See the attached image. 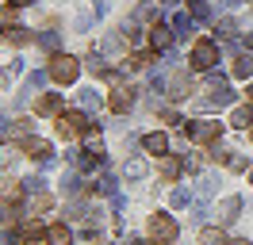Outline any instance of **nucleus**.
Here are the masks:
<instances>
[{"mask_svg":"<svg viewBox=\"0 0 253 245\" xmlns=\"http://www.w3.org/2000/svg\"><path fill=\"white\" fill-rule=\"evenodd\" d=\"M92 126H100V122H92V119H88V111H65L62 119H58V138L73 142V138L88 134Z\"/></svg>","mask_w":253,"mask_h":245,"instance_id":"f257e3e1","label":"nucleus"},{"mask_svg":"<svg viewBox=\"0 0 253 245\" xmlns=\"http://www.w3.org/2000/svg\"><path fill=\"white\" fill-rule=\"evenodd\" d=\"M176 234H180V226H176L173 214H165V211H154V214H150V238H154L158 245H173Z\"/></svg>","mask_w":253,"mask_h":245,"instance_id":"f03ea898","label":"nucleus"},{"mask_svg":"<svg viewBox=\"0 0 253 245\" xmlns=\"http://www.w3.org/2000/svg\"><path fill=\"white\" fill-rule=\"evenodd\" d=\"M50 77H54L58 84H73L81 77V61L73 58V54H54V58H50Z\"/></svg>","mask_w":253,"mask_h":245,"instance_id":"7ed1b4c3","label":"nucleus"},{"mask_svg":"<svg viewBox=\"0 0 253 245\" xmlns=\"http://www.w3.org/2000/svg\"><path fill=\"white\" fill-rule=\"evenodd\" d=\"M215 61H219V42L215 39H200L192 46V69L207 73V69H215Z\"/></svg>","mask_w":253,"mask_h":245,"instance_id":"20e7f679","label":"nucleus"},{"mask_svg":"<svg viewBox=\"0 0 253 245\" xmlns=\"http://www.w3.org/2000/svg\"><path fill=\"white\" fill-rule=\"evenodd\" d=\"M184 134H188L192 142L207 146V142H219V134H222V122H215V119H196V122H184Z\"/></svg>","mask_w":253,"mask_h":245,"instance_id":"39448f33","label":"nucleus"},{"mask_svg":"<svg viewBox=\"0 0 253 245\" xmlns=\"http://www.w3.org/2000/svg\"><path fill=\"white\" fill-rule=\"evenodd\" d=\"M108 107L115 111V115H126V111L134 107V88H130V84H115L111 96H108Z\"/></svg>","mask_w":253,"mask_h":245,"instance_id":"423d86ee","label":"nucleus"},{"mask_svg":"<svg viewBox=\"0 0 253 245\" xmlns=\"http://www.w3.org/2000/svg\"><path fill=\"white\" fill-rule=\"evenodd\" d=\"M23 153H27L31 161H39V165H54V150H50V142H42V138H27V142H23Z\"/></svg>","mask_w":253,"mask_h":245,"instance_id":"0eeeda50","label":"nucleus"},{"mask_svg":"<svg viewBox=\"0 0 253 245\" xmlns=\"http://www.w3.org/2000/svg\"><path fill=\"white\" fill-rule=\"evenodd\" d=\"M62 92H46L39 104H35V115H42V119H50V115H62Z\"/></svg>","mask_w":253,"mask_h":245,"instance_id":"6e6552de","label":"nucleus"},{"mask_svg":"<svg viewBox=\"0 0 253 245\" xmlns=\"http://www.w3.org/2000/svg\"><path fill=\"white\" fill-rule=\"evenodd\" d=\"M173 27H165V23H154V27H150V46H154V50H169V46H173Z\"/></svg>","mask_w":253,"mask_h":245,"instance_id":"1a4fd4ad","label":"nucleus"},{"mask_svg":"<svg viewBox=\"0 0 253 245\" xmlns=\"http://www.w3.org/2000/svg\"><path fill=\"white\" fill-rule=\"evenodd\" d=\"M158 168H161V176H165V180H176V176H180V168H184V157L161 153V157H158Z\"/></svg>","mask_w":253,"mask_h":245,"instance_id":"9d476101","label":"nucleus"},{"mask_svg":"<svg viewBox=\"0 0 253 245\" xmlns=\"http://www.w3.org/2000/svg\"><path fill=\"white\" fill-rule=\"evenodd\" d=\"M238 211H242V196H226V199L219 203V207H215L219 222H234V218H238Z\"/></svg>","mask_w":253,"mask_h":245,"instance_id":"9b49d317","label":"nucleus"},{"mask_svg":"<svg viewBox=\"0 0 253 245\" xmlns=\"http://www.w3.org/2000/svg\"><path fill=\"white\" fill-rule=\"evenodd\" d=\"M46 245H73V230L65 226V222L46 226Z\"/></svg>","mask_w":253,"mask_h":245,"instance_id":"f8f14e48","label":"nucleus"},{"mask_svg":"<svg viewBox=\"0 0 253 245\" xmlns=\"http://www.w3.org/2000/svg\"><path fill=\"white\" fill-rule=\"evenodd\" d=\"M192 92V77H184V73H176L173 81H169V92H165V96H169V100H184V96H188Z\"/></svg>","mask_w":253,"mask_h":245,"instance_id":"ddd939ff","label":"nucleus"},{"mask_svg":"<svg viewBox=\"0 0 253 245\" xmlns=\"http://www.w3.org/2000/svg\"><path fill=\"white\" fill-rule=\"evenodd\" d=\"M142 146H146V153H154V157H161V153L169 150V138L161 134V130H150V134L142 138Z\"/></svg>","mask_w":253,"mask_h":245,"instance_id":"4468645a","label":"nucleus"},{"mask_svg":"<svg viewBox=\"0 0 253 245\" xmlns=\"http://www.w3.org/2000/svg\"><path fill=\"white\" fill-rule=\"evenodd\" d=\"M192 31H196V15L176 12V15H173V35H176V39H188Z\"/></svg>","mask_w":253,"mask_h":245,"instance_id":"2eb2a0df","label":"nucleus"},{"mask_svg":"<svg viewBox=\"0 0 253 245\" xmlns=\"http://www.w3.org/2000/svg\"><path fill=\"white\" fill-rule=\"evenodd\" d=\"M146 172H150V165H146V157H130V161L123 165V176H126V180H142Z\"/></svg>","mask_w":253,"mask_h":245,"instance_id":"dca6fc26","label":"nucleus"},{"mask_svg":"<svg viewBox=\"0 0 253 245\" xmlns=\"http://www.w3.org/2000/svg\"><path fill=\"white\" fill-rule=\"evenodd\" d=\"M4 39H8L12 46H27V42H35V31H27V27H19V23H16V27L4 31Z\"/></svg>","mask_w":253,"mask_h":245,"instance_id":"f3484780","label":"nucleus"},{"mask_svg":"<svg viewBox=\"0 0 253 245\" xmlns=\"http://www.w3.org/2000/svg\"><path fill=\"white\" fill-rule=\"evenodd\" d=\"M62 192H65L69 199H73V196H81V192H84V180H81L77 172H65V176H62Z\"/></svg>","mask_w":253,"mask_h":245,"instance_id":"a211bd4d","label":"nucleus"},{"mask_svg":"<svg viewBox=\"0 0 253 245\" xmlns=\"http://www.w3.org/2000/svg\"><path fill=\"white\" fill-rule=\"evenodd\" d=\"M230 73H234L238 81H250V77H253V54H242V58L234 61V69H230Z\"/></svg>","mask_w":253,"mask_h":245,"instance_id":"6ab92c4d","label":"nucleus"},{"mask_svg":"<svg viewBox=\"0 0 253 245\" xmlns=\"http://www.w3.org/2000/svg\"><path fill=\"white\" fill-rule=\"evenodd\" d=\"M200 245H226V234L219 226H204L200 230Z\"/></svg>","mask_w":253,"mask_h":245,"instance_id":"aec40b11","label":"nucleus"},{"mask_svg":"<svg viewBox=\"0 0 253 245\" xmlns=\"http://www.w3.org/2000/svg\"><path fill=\"white\" fill-rule=\"evenodd\" d=\"M253 122V107H234V115H230V126H238V130H246Z\"/></svg>","mask_w":253,"mask_h":245,"instance_id":"412c9836","label":"nucleus"},{"mask_svg":"<svg viewBox=\"0 0 253 245\" xmlns=\"http://www.w3.org/2000/svg\"><path fill=\"white\" fill-rule=\"evenodd\" d=\"M215 184H219V176H215V172H204V176H200V180H196V192H200V196H211V192H215Z\"/></svg>","mask_w":253,"mask_h":245,"instance_id":"4be33fe9","label":"nucleus"},{"mask_svg":"<svg viewBox=\"0 0 253 245\" xmlns=\"http://www.w3.org/2000/svg\"><path fill=\"white\" fill-rule=\"evenodd\" d=\"M188 8H192V15H196V19H200V23H207V19H211V4H207V0H188Z\"/></svg>","mask_w":253,"mask_h":245,"instance_id":"5701e85b","label":"nucleus"},{"mask_svg":"<svg viewBox=\"0 0 253 245\" xmlns=\"http://www.w3.org/2000/svg\"><path fill=\"white\" fill-rule=\"evenodd\" d=\"M77 104H81V111H92V107H100V92H96V88H84L77 96Z\"/></svg>","mask_w":253,"mask_h":245,"instance_id":"b1692460","label":"nucleus"},{"mask_svg":"<svg viewBox=\"0 0 253 245\" xmlns=\"http://www.w3.org/2000/svg\"><path fill=\"white\" fill-rule=\"evenodd\" d=\"M39 46H42V50H58V46H62V35H58V31H42V35H39Z\"/></svg>","mask_w":253,"mask_h":245,"instance_id":"393cba45","label":"nucleus"},{"mask_svg":"<svg viewBox=\"0 0 253 245\" xmlns=\"http://www.w3.org/2000/svg\"><path fill=\"white\" fill-rule=\"evenodd\" d=\"M234 19H219V27H215V39H222V42H230L234 39Z\"/></svg>","mask_w":253,"mask_h":245,"instance_id":"a878e982","label":"nucleus"},{"mask_svg":"<svg viewBox=\"0 0 253 245\" xmlns=\"http://www.w3.org/2000/svg\"><path fill=\"white\" fill-rule=\"evenodd\" d=\"M50 207H54V199H50L46 192H35V199H31V211H39V214H46Z\"/></svg>","mask_w":253,"mask_h":245,"instance_id":"bb28decb","label":"nucleus"},{"mask_svg":"<svg viewBox=\"0 0 253 245\" xmlns=\"http://www.w3.org/2000/svg\"><path fill=\"white\" fill-rule=\"evenodd\" d=\"M169 203H173V207H188V203H192V192H188V188H173Z\"/></svg>","mask_w":253,"mask_h":245,"instance_id":"cd10ccee","label":"nucleus"},{"mask_svg":"<svg viewBox=\"0 0 253 245\" xmlns=\"http://www.w3.org/2000/svg\"><path fill=\"white\" fill-rule=\"evenodd\" d=\"M46 77H50V69H46V73H42V69H35V73L27 77V92H35V88H42V84H46Z\"/></svg>","mask_w":253,"mask_h":245,"instance_id":"c85d7f7f","label":"nucleus"},{"mask_svg":"<svg viewBox=\"0 0 253 245\" xmlns=\"http://www.w3.org/2000/svg\"><path fill=\"white\" fill-rule=\"evenodd\" d=\"M222 165H230L234 172H242V168H250V161H246L242 153H226V161H222Z\"/></svg>","mask_w":253,"mask_h":245,"instance_id":"c756f323","label":"nucleus"},{"mask_svg":"<svg viewBox=\"0 0 253 245\" xmlns=\"http://www.w3.org/2000/svg\"><path fill=\"white\" fill-rule=\"evenodd\" d=\"M88 69L104 77V69H108V65H104V54H100V50H92V54H88Z\"/></svg>","mask_w":253,"mask_h":245,"instance_id":"7c9ffc66","label":"nucleus"},{"mask_svg":"<svg viewBox=\"0 0 253 245\" xmlns=\"http://www.w3.org/2000/svg\"><path fill=\"white\" fill-rule=\"evenodd\" d=\"M4 27H16V4L12 8H0V31Z\"/></svg>","mask_w":253,"mask_h":245,"instance_id":"2f4dec72","label":"nucleus"},{"mask_svg":"<svg viewBox=\"0 0 253 245\" xmlns=\"http://www.w3.org/2000/svg\"><path fill=\"white\" fill-rule=\"evenodd\" d=\"M19 242H23L19 230H0V245H19Z\"/></svg>","mask_w":253,"mask_h":245,"instance_id":"473e14b6","label":"nucleus"},{"mask_svg":"<svg viewBox=\"0 0 253 245\" xmlns=\"http://www.w3.org/2000/svg\"><path fill=\"white\" fill-rule=\"evenodd\" d=\"M104 50H108V54H119V50H123V35H108V39H104Z\"/></svg>","mask_w":253,"mask_h":245,"instance_id":"72a5a7b5","label":"nucleus"},{"mask_svg":"<svg viewBox=\"0 0 253 245\" xmlns=\"http://www.w3.org/2000/svg\"><path fill=\"white\" fill-rule=\"evenodd\" d=\"M23 188H27V192H46V180H42V176H27V180H23Z\"/></svg>","mask_w":253,"mask_h":245,"instance_id":"f704fd0d","label":"nucleus"},{"mask_svg":"<svg viewBox=\"0 0 253 245\" xmlns=\"http://www.w3.org/2000/svg\"><path fill=\"white\" fill-rule=\"evenodd\" d=\"M12 134L27 138V134H31V119H16V122H12Z\"/></svg>","mask_w":253,"mask_h":245,"instance_id":"c9c22d12","label":"nucleus"},{"mask_svg":"<svg viewBox=\"0 0 253 245\" xmlns=\"http://www.w3.org/2000/svg\"><path fill=\"white\" fill-rule=\"evenodd\" d=\"M84 214H88V207H84V203H69V214H65V218H84Z\"/></svg>","mask_w":253,"mask_h":245,"instance_id":"e433bc0d","label":"nucleus"},{"mask_svg":"<svg viewBox=\"0 0 253 245\" xmlns=\"http://www.w3.org/2000/svg\"><path fill=\"white\" fill-rule=\"evenodd\" d=\"M111 207H115V211H123V207H126V196H119V192H115V196H111Z\"/></svg>","mask_w":253,"mask_h":245,"instance_id":"4c0bfd02","label":"nucleus"},{"mask_svg":"<svg viewBox=\"0 0 253 245\" xmlns=\"http://www.w3.org/2000/svg\"><path fill=\"white\" fill-rule=\"evenodd\" d=\"M242 4H246V0H222V8H230V12H234V8H242Z\"/></svg>","mask_w":253,"mask_h":245,"instance_id":"58836bf2","label":"nucleus"},{"mask_svg":"<svg viewBox=\"0 0 253 245\" xmlns=\"http://www.w3.org/2000/svg\"><path fill=\"white\" fill-rule=\"evenodd\" d=\"M180 0H158V8H176Z\"/></svg>","mask_w":253,"mask_h":245,"instance_id":"ea45409f","label":"nucleus"},{"mask_svg":"<svg viewBox=\"0 0 253 245\" xmlns=\"http://www.w3.org/2000/svg\"><path fill=\"white\" fill-rule=\"evenodd\" d=\"M242 46H246V50H253V31L246 35V39H242Z\"/></svg>","mask_w":253,"mask_h":245,"instance_id":"a19ab883","label":"nucleus"},{"mask_svg":"<svg viewBox=\"0 0 253 245\" xmlns=\"http://www.w3.org/2000/svg\"><path fill=\"white\" fill-rule=\"evenodd\" d=\"M12 4H16V8H27V4H35V0H12Z\"/></svg>","mask_w":253,"mask_h":245,"instance_id":"79ce46f5","label":"nucleus"},{"mask_svg":"<svg viewBox=\"0 0 253 245\" xmlns=\"http://www.w3.org/2000/svg\"><path fill=\"white\" fill-rule=\"evenodd\" d=\"M226 245H253V242H226Z\"/></svg>","mask_w":253,"mask_h":245,"instance_id":"37998d69","label":"nucleus"},{"mask_svg":"<svg viewBox=\"0 0 253 245\" xmlns=\"http://www.w3.org/2000/svg\"><path fill=\"white\" fill-rule=\"evenodd\" d=\"M246 92H250V100H253V84H250V88H246Z\"/></svg>","mask_w":253,"mask_h":245,"instance_id":"c03bdc74","label":"nucleus"},{"mask_svg":"<svg viewBox=\"0 0 253 245\" xmlns=\"http://www.w3.org/2000/svg\"><path fill=\"white\" fill-rule=\"evenodd\" d=\"M134 245H150V242H134Z\"/></svg>","mask_w":253,"mask_h":245,"instance_id":"a18cd8bd","label":"nucleus"},{"mask_svg":"<svg viewBox=\"0 0 253 245\" xmlns=\"http://www.w3.org/2000/svg\"><path fill=\"white\" fill-rule=\"evenodd\" d=\"M250 184H253V168H250Z\"/></svg>","mask_w":253,"mask_h":245,"instance_id":"49530a36","label":"nucleus"}]
</instances>
